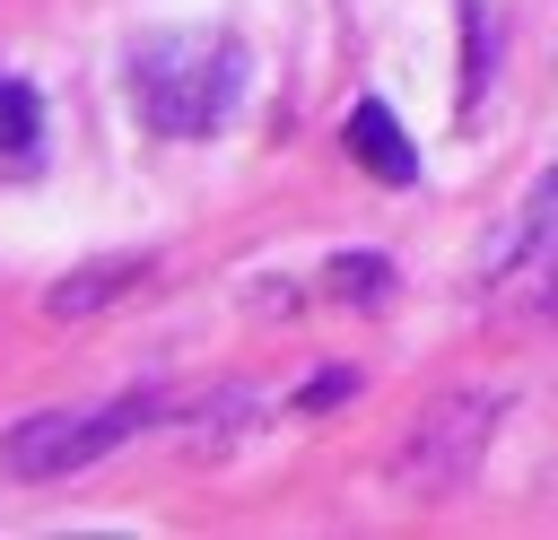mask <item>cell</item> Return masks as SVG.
<instances>
[{"mask_svg": "<svg viewBox=\"0 0 558 540\" xmlns=\"http://www.w3.org/2000/svg\"><path fill=\"white\" fill-rule=\"evenodd\" d=\"M323 287H331V305L375 314V305H392V261H384V253H340V261L323 270Z\"/></svg>", "mask_w": 558, "mask_h": 540, "instance_id": "7", "label": "cell"}, {"mask_svg": "<svg viewBox=\"0 0 558 540\" xmlns=\"http://www.w3.org/2000/svg\"><path fill=\"white\" fill-rule=\"evenodd\" d=\"M166 401L157 392H131V401H105V409H44V418H17L0 435V470L9 479H70L105 453H122Z\"/></svg>", "mask_w": 558, "mask_h": 540, "instance_id": "3", "label": "cell"}, {"mask_svg": "<svg viewBox=\"0 0 558 540\" xmlns=\"http://www.w3.org/2000/svg\"><path fill=\"white\" fill-rule=\"evenodd\" d=\"M488 78H497V17L488 0H462V113H480Z\"/></svg>", "mask_w": 558, "mask_h": 540, "instance_id": "8", "label": "cell"}, {"mask_svg": "<svg viewBox=\"0 0 558 540\" xmlns=\"http://www.w3.org/2000/svg\"><path fill=\"white\" fill-rule=\"evenodd\" d=\"M244 44L227 26H157L131 44V105L157 139H209L244 105Z\"/></svg>", "mask_w": 558, "mask_h": 540, "instance_id": "1", "label": "cell"}, {"mask_svg": "<svg viewBox=\"0 0 558 540\" xmlns=\"http://www.w3.org/2000/svg\"><path fill=\"white\" fill-rule=\"evenodd\" d=\"M497 418H506V392H445V401H427L410 418V435L392 444L384 479L401 496H453L480 470V453L497 444Z\"/></svg>", "mask_w": 558, "mask_h": 540, "instance_id": "2", "label": "cell"}, {"mask_svg": "<svg viewBox=\"0 0 558 540\" xmlns=\"http://www.w3.org/2000/svg\"><path fill=\"white\" fill-rule=\"evenodd\" d=\"M148 279V253H105V261H78V270H61L52 287H44V314L52 322H78V314H105L122 287H140Z\"/></svg>", "mask_w": 558, "mask_h": 540, "instance_id": "6", "label": "cell"}, {"mask_svg": "<svg viewBox=\"0 0 558 540\" xmlns=\"http://www.w3.org/2000/svg\"><path fill=\"white\" fill-rule=\"evenodd\" d=\"M506 314H514V322H541V331H558V261H541V270L506 279Z\"/></svg>", "mask_w": 558, "mask_h": 540, "instance_id": "10", "label": "cell"}, {"mask_svg": "<svg viewBox=\"0 0 558 540\" xmlns=\"http://www.w3.org/2000/svg\"><path fill=\"white\" fill-rule=\"evenodd\" d=\"M35 148H44V105H35L26 78L0 70V157L9 165H35Z\"/></svg>", "mask_w": 558, "mask_h": 540, "instance_id": "9", "label": "cell"}, {"mask_svg": "<svg viewBox=\"0 0 558 540\" xmlns=\"http://www.w3.org/2000/svg\"><path fill=\"white\" fill-rule=\"evenodd\" d=\"M541 261H558V165L532 174V192L514 200V218H506L497 244L480 253V279L506 287V279H523V270H541Z\"/></svg>", "mask_w": 558, "mask_h": 540, "instance_id": "4", "label": "cell"}, {"mask_svg": "<svg viewBox=\"0 0 558 540\" xmlns=\"http://www.w3.org/2000/svg\"><path fill=\"white\" fill-rule=\"evenodd\" d=\"M340 139H349V157H357L375 183H392V192H401V183H418V148H410V131L392 122V105H384V96H357V105H349V122H340Z\"/></svg>", "mask_w": 558, "mask_h": 540, "instance_id": "5", "label": "cell"}, {"mask_svg": "<svg viewBox=\"0 0 558 540\" xmlns=\"http://www.w3.org/2000/svg\"><path fill=\"white\" fill-rule=\"evenodd\" d=\"M349 392H357V375H349V366H323V375L296 383V409H340Z\"/></svg>", "mask_w": 558, "mask_h": 540, "instance_id": "11", "label": "cell"}]
</instances>
